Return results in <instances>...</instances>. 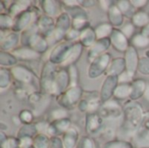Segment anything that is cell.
Here are the masks:
<instances>
[{"instance_id": "obj_3", "label": "cell", "mask_w": 149, "mask_h": 148, "mask_svg": "<svg viewBox=\"0 0 149 148\" xmlns=\"http://www.w3.org/2000/svg\"><path fill=\"white\" fill-rule=\"evenodd\" d=\"M81 148H94L93 144L92 142V140H85L82 143V147Z\"/></svg>"}, {"instance_id": "obj_1", "label": "cell", "mask_w": 149, "mask_h": 148, "mask_svg": "<svg viewBox=\"0 0 149 148\" xmlns=\"http://www.w3.org/2000/svg\"><path fill=\"white\" fill-rule=\"evenodd\" d=\"M105 148H132V146L127 142H111L106 145Z\"/></svg>"}, {"instance_id": "obj_2", "label": "cell", "mask_w": 149, "mask_h": 148, "mask_svg": "<svg viewBox=\"0 0 149 148\" xmlns=\"http://www.w3.org/2000/svg\"><path fill=\"white\" fill-rule=\"evenodd\" d=\"M34 146L36 148H47L48 143H47V140L44 137H40L36 140Z\"/></svg>"}]
</instances>
